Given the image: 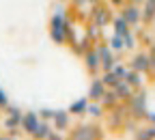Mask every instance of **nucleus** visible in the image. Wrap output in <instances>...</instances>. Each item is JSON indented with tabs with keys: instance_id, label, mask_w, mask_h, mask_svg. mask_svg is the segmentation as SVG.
<instances>
[{
	"instance_id": "7ed1b4c3",
	"label": "nucleus",
	"mask_w": 155,
	"mask_h": 140,
	"mask_svg": "<svg viewBox=\"0 0 155 140\" xmlns=\"http://www.w3.org/2000/svg\"><path fill=\"white\" fill-rule=\"evenodd\" d=\"M95 50H97V54H99V58H101V71H112L114 69V56H116V52L108 45V43H99L97 41L95 43Z\"/></svg>"
},
{
	"instance_id": "f8f14e48",
	"label": "nucleus",
	"mask_w": 155,
	"mask_h": 140,
	"mask_svg": "<svg viewBox=\"0 0 155 140\" xmlns=\"http://www.w3.org/2000/svg\"><path fill=\"white\" fill-rule=\"evenodd\" d=\"M88 104H91L88 95H86V97H80V99H75V102L69 106V112H71L73 116H84V114H86V108H88Z\"/></svg>"
},
{
	"instance_id": "423d86ee",
	"label": "nucleus",
	"mask_w": 155,
	"mask_h": 140,
	"mask_svg": "<svg viewBox=\"0 0 155 140\" xmlns=\"http://www.w3.org/2000/svg\"><path fill=\"white\" fill-rule=\"evenodd\" d=\"M82 58H84V67H86V71H88L91 75H97V71H101V58H99V54H97L95 45H93Z\"/></svg>"
},
{
	"instance_id": "a211bd4d",
	"label": "nucleus",
	"mask_w": 155,
	"mask_h": 140,
	"mask_svg": "<svg viewBox=\"0 0 155 140\" xmlns=\"http://www.w3.org/2000/svg\"><path fill=\"white\" fill-rule=\"evenodd\" d=\"M50 39L56 45H69V37H67L65 28H50Z\"/></svg>"
},
{
	"instance_id": "9b49d317",
	"label": "nucleus",
	"mask_w": 155,
	"mask_h": 140,
	"mask_svg": "<svg viewBox=\"0 0 155 140\" xmlns=\"http://www.w3.org/2000/svg\"><path fill=\"white\" fill-rule=\"evenodd\" d=\"M123 80H125L127 84L134 86V91H140V88L144 86V73L136 71V69H131V67H129V71H127V75H125Z\"/></svg>"
},
{
	"instance_id": "4be33fe9",
	"label": "nucleus",
	"mask_w": 155,
	"mask_h": 140,
	"mask_svg": "<svg viewBox=\"0 0 155 140\" xmlns=\"http://www.w3.org/2000/svg\"><path fill=\"white\" fill-rule=\"evenodd\" d=\"M134 138H140V140H147V138H155V125L153 123H147L142 127H138L134 132Z\"/></svg>"
},
{
	"instance_id": "b1692460",
	"label": "nucleus",
	"mask_w": 155,
	"mask_h": 140,
	"mask_svg": "<svg viewBox=\"0 0 155 140\" xmlns=\"http://www.w3.org/2000/svg\"><path fill=\"white\" fill-rule=\"evenodd\" d=\"M108 45H110V48H112V50H114L116 54H121V52L125 50V41H123V37H121V35H116V32H114V35L110 37Z\"/></svg>"
},
{
	"instance_id": "f704fd0d",
	"label": "nucleus",
	"mask_w": 155,
	"mask_h": 140,
	"mask_svg": "<svg viewBox=\"0 0 155 140\" xmlns=\"http://www.w3.org/2000/svg\"><path fill=\"white\" fill-rule=\"evenodd\" d=\"M97 2H101V0H88V5L93 7V5H97Z\"/></svg>"
},
{
	"instance_id": "ddd939ff",
	"label": "nucleus",
	"mask_w": 155,
	"mask_h": 140,
	"mask_svg": "<svg viewBox=\"0 0 155 140\" xmlns=\"http://www.w3.org/2000/svg\"><path fill=\"white\" fill-rule=\"evenodd\" d=\"M93 45H95V41H93V39H91V37H88L86 32H84V37H82V41L78 39L75 43H71L73 52H75V54H80V56H84V54H86V52H88V50H91Z\"/></svg>"
},
{
	"instance_id": "4468645a",
	"label": "nucleus",
	"mask_w": 155,
	"mask_h": 140,
	"mask_svg": "<svg viewBox=\"0 0 155 140\" xmlns=\"http://www.w3.org/2000/svg\"><path fill=\"white\" fill-rule=\"evenodd\" d=\"M101 104H104L106 110H112L116 104H121V97H119V93H116V88H108L106 91V95L101 97Z\"/></svg>"
},
{
	"instance_id": "6e6552de",
	"label": "nucleus",
	"mask_w": 155,
	"mask_h": 140,
	"mask_svg": "<svg viewBox=\"0 0 155 140\" xmlns=\"http://www.w3.org/2000/svg\"><path fill=\"white\" fill-rule=\"evenodd\" d=\"M106 91H108V86H106V82L101 78H93L91 80V86H88V99L91 102H101V97L106 95Z\"/></svg>"
},
{
	"instance_id": "f257e3e1",
	"label": "nucleus",
	"mask_w": 155,
	"mask_h": 140,
	"mask_svg": "<svg viewBox=\"0 0 155 140\" xmlns=\"http://www.w3.org/2000/svg\"><path fill=\"white\" fill-rule=\"evenodd\" d=\"M112 17H114V15H112V9L104 5V0H101V2H97V5H93V9H91V19H93L99 28L110 26V24H112Z\"/></svg>"
},
{
	"instance_id": "5701e85b",
	"label": "nucleus",
	"mask_w": 155,
	"mask_h": 140,
	"mask_svg": "<svg viewBox=\"0 0 155 140\" xmlns=\"http://www.w3.org/2000/svg\"><path fill=\"white\" fill-rule=\"evenodd\" d=\"M123 41H125V50H127V52H134L136 48H138V37H136L134 28H129V30L123 35Z\"/></svg>"
},
{
	"instance_id": "72a5a7b5",
	"label": "nucleus",
	"mask_w": 155,
	"mask_h": 140,
	"mask_svg": "<svg viewBox=\"0 0 155 140\" xmlns=\"http://www.w3.org/2000/svg\"><path fill=\"white\" fill-rule=\"evenodd\" d=\"M63 138V134H56L54 129H52V134H50V140H61Z\"/></svg>"
},
{
	"instance_id": "bb28decb",
	"label": "nucleus",
	"mask_w": 155,
	"mask_h": 140,
	"mask_svg": "<svg viewBox=\"0 0 155 140\" xmlns=\"http://www.w3.org/2000/svg\"><path fill=\"white\" fill-rule=\"evenodd\" d=\"M127 71H129V65H123V63H114V73L119 75L121 80L127 75Z\"/></svg>"
},
{
	"instance_id": "2f4dec72",
	"label": "nucleus",
	"mask_w": 155,
	"mask_h": 140,
	"mask_svg": "<svg viewBox=\"0 0 155 140\" xmlns=\"http://www.w3.org/2000/svg\"><path fill=\"white\" fill-rule=\"evenodd\" d=\"M144 121L155 125V112H153V110H147V114H144Z\"/></svg>"
},
{
	"instance_id": "c756f323",
	"label": "nucleus",
	"mask_w": 155,
	"mask_h": 140,
	"mask_svg": "<svg viewBox=\"0 0 155 140\" xmlns=\"http://www.w3.org/2000/svg\"><path fill=\"white\" fill-rule=\"evenodd\" d=\"M54 114H56V110H50V108H41V110H39V116L45 118V121H52Z\"/></svg>"
},
{
	"instance_id": "f03ea898",
	"label": "nucleus",
	"mask_w": 155,
	"mask_h": 140,
	"mask_svg": "<svg viewBox=\"0 0 155 140\" xmlns=\"http://www.w3.org/2000/svg\"><path fill=\"white\" fill-rule=\"evenodd\" d=\"M119 13L127 19V24H129L131 28H138V26L142 24V7L136 5V2H127L125 7H121Z\"/></svg>"
},
{
	"instance_id": "9d476101",
	"label": "nucleus",
	"mask_w": 155,
	"mask_h": 140,
	"mask_svg": "<svg viewBox=\"0 0 155 140\" xmlns=\"http://www.w3.org/2000/svg\"><path fill=\"white\" fill-rule=\"evenodd\" d=\"M129 67L140 71V73H149V67H151V61H149V52H136L129 61Z\"/></svg>"
},
{
	"instance_id": "aec40b11",
	"label": "nucleus",
	"mask_w": 155,
	"mask_h": 140,
	"mask_svg": "<svg viewBox=\"0 0 155 140\" xmlns=\"http://www.w3.org/2000/svg\"><path fill=\"white\" fill-rule=\"evenodd\" d=\"M155 17V0H144L142 2V22L151 24Z\"/></svg>"
},
{
	"instance_id": "7c9ffc66",
	"label": "nucleus",
	"mask_w": 155,
	"mask_h": 140,
	"mask_svg": "<svg viewBox=\"0 0 155 140\" xmlns=\"http://www.w3.org/2000/svg\"><path fill=\"white\" fill-rule=\"evenodd\" d=\"M108 2L112 5V7H116V9H121V7H125L129 0H108Z\"/></svg>"
},
{
	"instance_id": "473e14b6",
	"label": "nucleus",
	"mask_w": 155,
	"mask_h": 140,
	"mask_svg": "<svg viewBox=\"0 0 155 140\" xmlns=\"http://www.w3.org/2000/svg\"><path fill=\"white\" fill-rule=\"evenodd\" d=\"M71 5H73V7H78V9H80V7H84V5H88V0H71Z\"/></svg>"
},
{
	"instance_id": "c9c22d12",
	"label": "nucleus",
	"mask_w": 155,
	"mask_h": 140,
	"mask_svg": "<svg viewBox=\"0 0 155 140\" xmlns=\"http://www.w3.org/2000/svg\"><path fill=\"white\" fill-rule=\"evenodd\" d=\"M58 2H71V0H58Z\"/></svg>"
},
{
	"instance_id": "412c9836",
	"label": "nucleus",
	"mask_w": 155,
	"mask_h": 140,
	"mask_svg": "<svg viewBox=\"0 0 155 140\" xmlns=\"http://www.w3.org/2000/svg\"><path fill=\"white\" fill-rule=\"evenodd\" d=\"M22 116H24V114H7V118H5V129H7V132L22 129Z\"/></svg>"
},
{
	"instance_id": "39448f33",
	"label": "nucleus",
	"mask_w": 155,
	"mask_h": 140,
	"mask_svg": "<svg viewBox=\"0 0 155 140\" xmlns=\"http://www.w3.org/2000/svg\"><path fill=\"white\" fill-rule=\"evenodd\" d=\"M69 136H71V138H75V140H78V138H91V140H93V138H101L104 134H101V127H99V125L80 123V125H78V127L69 134Z\"/></svg>"
},
{
	"instance_id": "e433bc0d",
	"label": "nucleus",
	"mask_w": 155,
	"mask_h": 140,
	"mask_svg": "<svg viewBox=\"0 0 155 140\" xmlns=\"http://www.w3.org/2000/svg\"><path fill=\"white\" fill-rule=\"evenodd\" d=\"M151 26H155V17H153V22H151Z\"/></svg>"
},
{
	"instance_id": "393cba45",
	"label": "nucleus",
	"mask_w": 155,
	"mask_h": 140,
	"mask_svg": "<svg viewBox=\"0 0 155 140\" xmlns=\"http://www.w3.org/2000/svg\"><path fill=\"white\" fill-rule=\"evenodd\" d=\"M101 80H104V82H106V86H108V88H114L116 84H119V82H121V78H119V75H116V73H114V69H112V71H104V75H101Z\"/></svg>"
},
{
	"instance_id": "a878e982",
	"label": "nucleus",
	"mask_w": 155,
	"mask_h": 140,
	"mask_svg": "<svg viewBox=\"0 0 155 140\" xmlns=\"http://www.w3.org/2000/svg\"><path fill=\"white\" fill-rule=\"evenodd\" d=\"M99 32H101V28H99V26H97L95 22H93V24H88V28H86V35H88V37L93 39V41H95V43H97V41H99Z\"/></svg>"
},
{
	"instance_id": "f3484780",
	"label": "nucleus",
	"mask_w": 155,
	"mask_h": 140,
	"mask_svg": "<svg viewBox=\"0 0 155 140\" xmlns=\"http://www.w3.org/2000/svg\"><path fill=\"white\" fill-rule=\"evenodd\" d=\"M112 28H114V32H116V35H121V37H123L131 26L127 24V19L119 13V15H114V17H112Z\"/></svg>"
},
{
	"instance_id": "cd10ccee",
	"label": "nucleus",
	"mask_w": 155,
	"mask_h": 140,
	"mask_svg": "<svg viewBox=\"0 0 155 140\" xmlns=\"http://www.w3.org/2000/svg\"><path fill=\"white\" fill-rule=\"evenodd\" d=\"M149 61H151V67H149V73L155 75V43L149 48Z\"/></svg>"
},
{
	"instance_id": "2eb2a0df",
	"label": "nucleus",
	"mask_w": 155,
	"mask_h": 140,
	"mask_svg": "<svg viewBox=\"0 0 155 140\" xmlns=\"http://www.w3.org/2000/svg\"><path fill=\"white\" fill-rule=\"evenodd\" d=\"M114 88H116V93H119L121 102H129V99L134 97V93H136V91H134V86H131V84H127L125 80H121V82L116 84Z\"/></svg>"
},
{
	"instance_id": "0eeeda50",
	"label": "nucleus",
	"mask_w": 155,
	"mask_h": 140,
	"mask_svg": "<svg viewBox=\"0 0 155 140\" xmlns=\"http://www.w3.org/2000/svg\"><path fill=\"white\" fill-rule=\"evenodd\" d=\"M39 123H41V116H39V112L28 110V112H24V116H22V132L28 134V136H32V134L37 132Z\"/></svg>"
},
{
	"instance_id": "dca6fc26",
	"label": "nucleus",
	"mask_w": 155,
	"mask_h": 140,
	"mask_svg": "<svg viewBox=\"0 0 155 140\" xmlns=\"http://www.w3.org/2000/svg\"><path fill=\"white\" fill-rule=\"evenodd\" d=\"M106 112H108V110L104 108L101 102H91L88 108H86V116H91V118H104Z\"/></svg>"
},
{
	"instance_id": "20e7f679",
	"label": "nucleus",
	"mask_w": 155,
	"mask_h": 140,
	"mask_svg": "<svg viewBox=\"0 0 155 140\" xmlns=\"http://www.w3.org/2000/svg\"><path fill=\"white\" fill-rule=\"evenodd\" d=\"M129 112L134 114V118H144V114H147V97H144V93H142V88L140 91H136L134 93V97L129 99Z\"/></svg>"
},
{
	"instance_id": "6ab92c4d",
	"label": "nucleus",
	"mask_w": 155,
	"mask_h": 140,
	"mask_svg": "<svg viewBox=\"0 0 155 140\" xmlns=\"http://www.w3.org/2000/svg\"><path fill=\"white\" fill-rule=\"evenodd\" d=\"M52 129H54V125H52V121H45V118H41V123H39V127H37V132L32 134V138H50V134H52Z\"/></svg>"
},
{
	"instance_id": "c85d7f7f",
	"label": "nucleus",
	"mask_w": 155,
	"mask_h": 140,
	"mask_svg": "<svg viewBox=\"0 0 155 140\" xmlns=\"http://www.w3.org/2000/svg\"><path fill=\"white\" fill-rule=\"evenodd\" d=\"M11 102H9V95L5 93V88L0 86V110H7V106H9Z\"/></svg>"
},
{
	"instance_id": "1a4fd4ad",
	"label": "nucleus",
	"mask_w": 155,
	"mask_h": 140,
	"mask_svg": "<svg viewBox=\"0 0 155 140\" xmlns=\"http://www.w3.org/2000/svg\"><path fill=\"white\" fill-rule=\"evenodd\" d=\"M71 112L69 110H56V114H54V118H52V125H54V129L56 132H67L69 127H71Z\"/></svg>"
}]
</instances>
